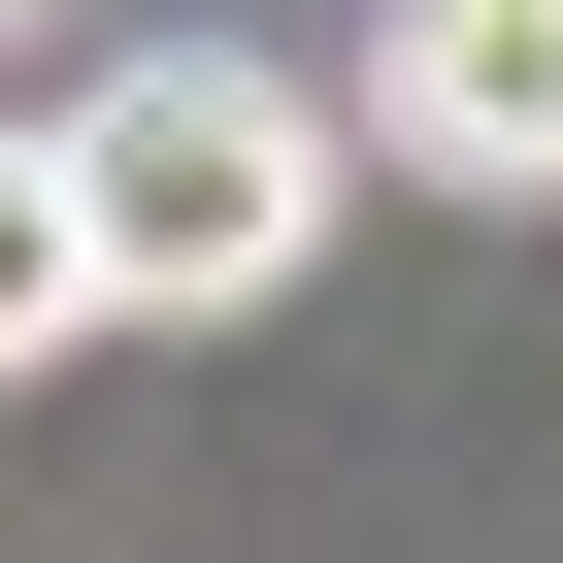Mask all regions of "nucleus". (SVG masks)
I'll return each mask as SVG.
<instances>
[{
    "mask_svg": "<svg viewBox=\"0 0 563 563\" xmlns=\"http://www.w3.org/2000/svg\"><path fill=\"white\" fill-rule=\"evenodd\" d=\"M34 199L100 265V332H232V299H299V232H332V100L232 67V34H166V67H100L34 133Z\"/></svg>",
    "mask_w": 563,
    "mask_h": 563,
    "instance_id": "nucleus-1",
    "label": "nucleus"
},
{
    "mask_svg": "<svg viewBox=\"0 0 563 563\" xmlns=\"http://www.w3.org/2000/svg\"><path fill=\"white\" fill-rule=\"evenodd\" d=\"M365 133H398V166H464V199H563V0H398Z\"/></svg>",
    "mask_w": 563,
    "mask_h": 563,
    "instance_id": "nucleus-2",
    "label": "nucleus"
},
{
    "mask_svg": "<svg viewBox=\"0 0 563 563\" xmlns=\"http://www.w3.org/2000/svg\"><path fill=\"white\" fill-rule=\"evenodd\" d=\"M100 332V265H67V199H34V133H0V365H67Z\"/></svg>",
    "mask_w": 563,
    "mask_h": 563,
    "instance_id": "nucleus-3",
    "label": "nucleus"
},
{
    "mask_svg": "<svg viewBox=\"0 0 563 563\" xmlns=\"http://www.w3.org/2000/svg\"><path fill=\"white\" fill-rule=\"evenodd\" d=\"M0 34H34V0H0Z\"/></svg>",
    "mask_w": 563,
    "mask_h": 563,
    "instance_id": "nucleus-4",
    "label": "nucleus"
}]
</instances>
